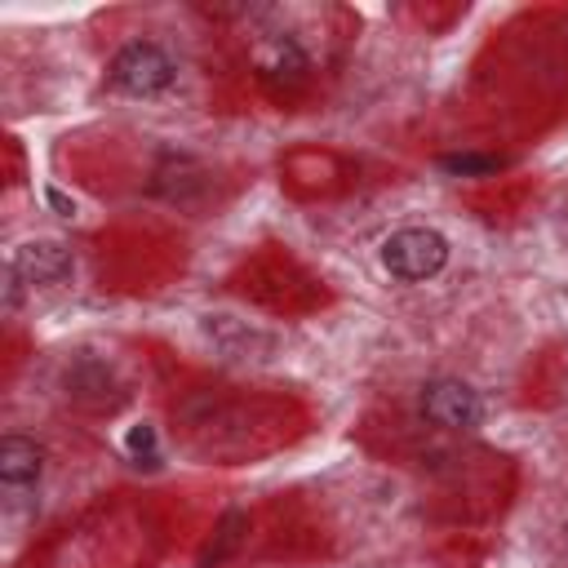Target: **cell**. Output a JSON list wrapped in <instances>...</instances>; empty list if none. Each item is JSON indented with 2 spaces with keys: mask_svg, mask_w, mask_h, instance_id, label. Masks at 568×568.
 I'll use <instances>...</instances> for the list:
<instances>
[{
  "mask_svg": "<svg viewBox=\"0 0 568 568\" xmlns=\"http://www.w3.org/2000/svg\"><path fill=\"white\" fill-rule=\"evenodd\" d=\"M422 413L426 422L435 426H448V430H466V426H479V395L466 386V382H453V377H439L422 390Z\"/></svg>",
  "mask_w": 568,
  "mask_h": 568,
  "instance_id": "cell-3",
  "label": "cell"
},
{
  "mask_svg": "<svg viewBox=\"0 0 568 568\" xmlns=\"http://www.w3.org/2000/svg\"><path fill=\"white\" fill-rule=\"evenodd\" d=\"M0 479L22 488V484H36L40 479V448L22 435H4L0 439Z\"/></svg>",
  "mask_w": 568,
  "mask_h": 568,
  "instance_id": "cell-6",
  "label": "cell"
},
{
  "mask_svg": "<svg viewBox=\"0 0 568 568\" xmlns=\"http://www.w3.org/2000/svg\"><path fill=\"white\" fill-rule=\"evenodd\" d=\"M257 71L271 84H293L306 71V53H302V44L293 36H275V40L257 44Z\"/></svg>",
  "mask_w": 568,
  "mask_h": 568,
  "instance_id": "cell-5",
  "label": "cell"
},
{
  "mask_svg": "<svg viewBox=\"0 0 568 568\" xmlns=\"http://www.w3.org/2000/svg\"><path fill=\"white\" fill-rule=\"evenodd\" d=\"M9 266H13L27 284H58V280L71 275V253H67L58 240H31V244H22V248L13 253Z\"/></svg>",
  "mask_w": 568,
  "mask_h": 568,
  "instance_id": "cell-4",
  "label": "cell"
},
{
  "mask_svg": "<svg viewBox=\"0 0 568 568\" xmlns=\"http://www.w3.org/2000/svg\"><path fill=\"white\" fill-rule=\"evenodd\" d=\"M49 204H53V209H58L62 217H71V213H75V204H71V200H67L62 191H49Z\"/></svg>",
  "mask_w": 568,
  "mask_h": 568,
  "instance_id": "cell-9",
  "label": "cell"
},
{
  "mask_svg": "<svg viewBox=\"0 0 568 568\" xmlns=\"http://www.w3.org/2000/svg\"><path fill=\"white\" fill-rule=\"evenodd\" d=\"M151 448H155V430H151V426H133V430H129V453H138V457L146 453V457H151Z\"/></svg>",
  "mask_w": 568,
  "mask_h": 568,
  "instance_id": "cell-8",
  "label": "cell"
},
{
  "mask_svg": "<svg viewBox=\"0 0 568 568\" xmlns=\"http://www.w3.org/2000/svg\"><path fill=\"white\" fill-rule=\"evenodd\" d=\"M382 262L390 275L399 280H430L444 262H448V244L439 231L426 226H404L382 244Z\"/></svg>",
  "mask_w": 568,
  "mask_h": 568,
  "instance_id": "cell-2",
  "label": "cell"
},
{
  "mask_svg": "<svg viewBox=\"0 0 568 568\" xmlns=\"http://www.w3.org/2000/svg\"><path fill=\"white\" fill-rule=\"evenodd\" d=\"M111 84H115L120 93L151 98V93H160V89L173 84V58H169L160 44H151V40H133V44H124V49L115 53V62H111Z\"/></svg>",
  "mask_w": 568,
  "mask_h": 568,
  "instance_id": "cell-1",
  "label": "cell"
},
{
  "mask_svg": "<svg viewBox=\"0 0 568 568\" xmlns=\"http://www.w3.org/2000/svg\"><path fill=\"white\" fill-rule=\"evenodd\" d=\"M444 169H453V173H493L497 160H488V155H448Z\"/></svg>",
  "mask_w": 568,
  "mask_h": 568,
  "instance_id": "cell-7",
  "label": "cell"
}]
</instances>
